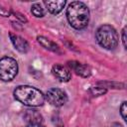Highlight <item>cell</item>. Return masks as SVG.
<instances>
[{"mask_svg": "<svg viewBox=\"0 0 127 127\" xmlns=\"http://www.w3.org/2000/svg\"><path fill=\"white\" fill-rule=\"evenodd\" d=\"M66 18L72 28L84 29L89 22V9L83 2H71L66 9Z\"/></svg>", "mask_w": 127, "mask_h": 127, "instance_id": "cell-1", "label": "cell"}, {"mask_svg": "<svg viewBox=\"0 0 127 127\" xmlns=\"http://www.w3.org/2000/svg\"><path fill=\"white\" fill-rule=\"evenodd\" d=\"M14 97L22 104L30 107L42 106L45 101V95L43 92L30 85H20L14 90Z\"/></svg>", "mask_w": 127, "mask_h": 127, "instance_id": "cell-2", "label": "cell"}, {"mask_svg": "<svg viewBox=\"0 0 127 127\" xmlns=\"http://www.w3.org/2000/svg\"><path fill=\"white\" fill-rule=\"evenodd\" d=\"M97 43L106 50H113L118 45V33L110 25L100 26L95 34Z\"/></svg>", "mask_w": 127, "mask_h": 127, "instance_id": "cell-3", "label": "cell"}, {"mask_svg": "<svg viewBox=\"0 0 127 127\" xmlns=\"http://www.w3.org/2000/svg\"><path fill=\"white\" fill-rule=\"evenodd\" d=\"M18 73V64L15 59L11 57H4L0 59V80L11 81Z\"/></svg>", "mask_w": 127, "mask_h": 127, "instance_id": "cell-4", "label": "cell"}, {"mask_svg": "<svg viewBox=\"0 0 127 127\" xmlns=\"http://www.w3.org/2000/svg\"><path fill=\"white\" fill-rule=\"evenodd\" d=\"M46 98L49 103L56 107L63 106L67 101L66 93L61 88H51L46 93Z\"/></svg>", "mask_w": 127, "mask_h": 127, "instance_id": "cell-5", "label": "cell"}, {"mask_svg": "<svg viewBox=\"0 0 127 127\" xmlns=\"http://www.w3.org/2000/svg\"><path fill=\"white\" fill-rule=\"evenodd\" d=\"M54 76L61 82H67L71 78V71L68 67L63 64H55L52 68Z\"/></svg>", "mask_w": 127, "mask_h": 127, "instance_id": "cell-6", "label": "cell"}, {"mask_svg": "<svg viewBox=\"0 0 127 127\" xmlns=\"http://www.w3.org/2000/svg\"><path fill=\"white\" fill-rule=\"evenodd\" d=\"M67 64L68 66L79 76H82V77H88L90 76L91 74V70L89 68V66H87L86 64H80L78 62H75V61H69L67 62Z\"/></svg>", "mask_w": 127, "mask_h": 127, "instance_id": "cell-7", "label": "cell"}, {"mask_svg": "<svg viewBox=\"0 0 127 127\" xmlns=\"http://www.w3.org/2000/svg\"><path fill=\"white\" fill-rule=\"evenodd\" d=\"M9 36H10V40H11V42H12V44L16 50H18L20 53H27L28 52L29 44L24 38H22L16 34H13V33H10Z\"/></svg>", "mask_w": 127, "mask_h": 127, "instance_id": "cell-8", "label": "cell"}, {"mask_svg": "<svg viewBox=\"0 0 127 127\" xmlns=\"http://www.w3.org/2000/svg\"><path fill=\"white\" fill-rule=\"evenodd\" d=\"M44 4L46 5V8L48 9V11L51 14L57 15L64 9V7L65 5V1H64V0H62V1H45Z\"/></svg>", "mask_w": 127, "mask_h": 127, "instance_id": "cell-9", "label": "cell"}, {"mask_svg": "<svg viewBox=\"0 0 127 127\" xmlns=\"http://www.w3.org/2000/svg\"><path fill=\"white\" fill-rule=\"evenodd\" d=\"M24 118L29 124H41L43 121L42 115L35 109L27 110L24 115Z\"/></svg>", "mask_w": 127, "mask_h": 127, "instance_id": "cell-10", "label": "cell"}, {"mask_svg": "<svg viewBox=\"0 0 127 127\" xmlns=\"http://www.w3.org/2000/svg\"><path fill=\"white\" fill-rule=\"evenodd\" d=\"M38 40V43L45 49L49 50V51H52V52H55V53H60V48L59 46L54 43L53 41H51L50 39L46 38V37H43V36H40L37 38Z\"/></svg>", "mask_w": 127, "mask_h": 127, "instance_id": "cell-11", "label": "cell"}, {"mask_svg": "<svg viewBox=\"0 0 127 127\" xmlns=\"http://www.w3.org/2000/svg\"><path fill=\"white\" fill-rule=\"evenodd\" d=\"M31 12L35 17H38V18L44 17V15H45L44 8H42L40 3H34L31 7Z\"/></svg>", "mask_w": 127, "mask_h": 127, "instance_id": "cell-12", "label": "cell"}, {"mask_svg": "<svg viewBox=\"0 0 127 127\" xmlns=\"http://www.w3.org/2000/svg\"><path fill=\"white\" fill-rule=\"evenodd\" d=\"M107 91L106 87L104 86H92L90 89H89V92L94 95V96H100V95H103L105 94Z\"/></svg>", "mask_w": 127, "mask_h": 127, "instance_id": "cell-13", "label": "cell"}, {"mask_svg": "<svg viewBox=\"0 0 127 127\" xmlns=\"http://www.w3.org/2000/svg\"><path fill=\"white\" fill-rule=\"evenodd\" d=\"M10 15H11V10L10 9H7V8H4L3 6H0V16L9 17Z\"/></svg>", "mask_w": 127, "mask_h": 127, "instance_id": "cell-14", "label": "cell"}, {"mask_svg": "<svg viewBox=\"0 0 127 127\" xmlns=\"http://www.w3.org/2000/svg\"><path fill=\"white\" fill-rule=\"evenodd\" d=\"M120 114L122 116V119L126 120V101L122 102V104L120 106Z\"/></svg>", "mask_w": 127, "mask_h": 127, "instance_id": "cell-15", "label": "cell"}, {"mask_svg": "<svg viewBox=\"0 0 127 127\" xmlns=\"http://www.w3.org/2000/svg\"><path fill=\"white\" fill-rule=\"evenodd\" d=\"M122 43H123L124 48L126 49V47H127V45H126V28H123V30H122Z\"/></svg>", "mask_w": 127, "mask_h": 127, "instance_id": "cell-16", "label": "cell"}, {"mask_svg": "<svg viewBox=\"0 0 127 127\" xmlns=\"http://www.w3.org/2000/svg\"><path fill=\"white\" fill-rule=\"evenodd\" d=\"M27 127H45V126H43L41 124H29Z\"/></svg>", "mask_w": 127, "mask_h": 127, "instance_id": "cell-17", "label": "cell"}, {"mask_svg": "<svg viewBox=\"0 0 127 127\" xmlns=\"http://www.w3.org/2000/svg\"><path fill=\"white\" fill-rule=\"evenodd\" d=\"M111 127H123V126H122L120 123H116V122H115V123H112V124H111Z\"/></svg>", "mask_w": 127, "mask_h": 127, "instance_id": "cell-18", "label": "cell"}]
</instances>
